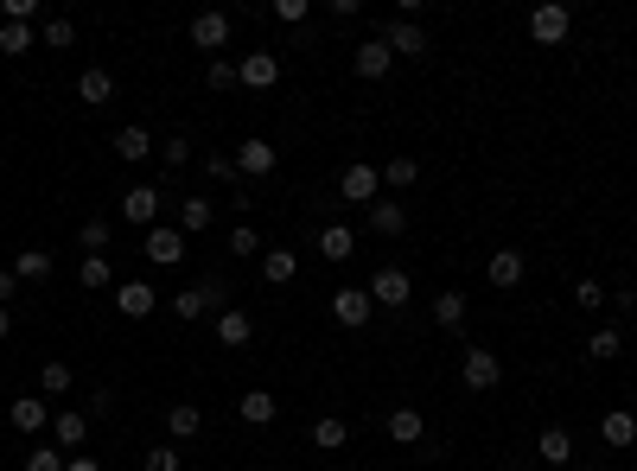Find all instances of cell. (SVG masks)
Masks as SVG:
<instances>
[{"instance_id":"681fc988","label":"cell","mask_w":637,"mask_h":471,"mask_svg":"<svg viewBox=\"0 0 637 471\" xmlns=\"http://www.w3.org/2000/svg\"><path fill=\"white\" fill-rule=\"evenodd\" d=\"M90 414H115V389H96L90 395Z\"/></svg>"},{"instance_id":"816d5d0a","label":"cell","mask_w":637,"mask_h":471,"mask_svg":"<svg viewBox=\"0 0 637 471\" xmlns=\"http://www.w3.org/2000/svg\"><path fill=\"white\" fill-rule=\"evenodd\" d=\"M7 331H13V306H0V338H7Z\"/></svg>"},{"instance_id":"4316f807","label":"cell","mask_w":637,"mask_h":471,"mask_svg":"<svg viewBox=\"0 0 637 471\" xmlns=\"http://www.w3.org/2000/svg\"><path fill=\"white\" fill-rule=\"evenodd\" d=\"M466 306H472L466 293H459V287H446L440 300H434V325H440V331H459V325H466Z\"/></svg>"},{"instance_id":"2e32d148","label":"cell","mask_w":637,"mask_h":471,"mask_svg":"<svg viewBox=\"0 0 637 471\" xmlns=\"http://www.w3.org/2000/svg\"><path fill=\"white\" fill-rule=\"evenodd\" d=\"M249 338H255V319H249L243 306H223L217 312V344H223V351H243Z\"/></svg>"},{"instance_id":"8fae6325","label":"cell","mask_w":637,"mask_h":471,"mask_svg":"<svg viewBox=\"0 0 637 471\" xmlns=\"http://www.w3.org/2000/svg\"><path fill=\"white\" fill-rule=\"evenodd\" d=\"M370 312H376V306H370V293H364V287H338V293H332V319H338L344 331H364V325H370Z\"/></svg>"},{"instance_id":"60d3db41","label":"cell","mask_w":637,"mask_h":471,"mask_svg":"<svg viewBox=\"0 0 637 471\" xmlns=\"http://www.w3.org/2000/svg\"><path fill=\"white\" fill-rule=\"evenodd\" d=\"M141 471H185V459H179V446L166 440V446H153L147 459H141Z\"/></svg>"},{"instance_id":"ab89813d","label":"cell","mask_w":637,"mask_h":471,"mask_svg":"<svg viewBox=\"0 0 637 471\" xmlns=\"http://www.w3.org/2000/svg\"><path fill=\"white\" fill-rule=\"evenodd\" d=\"M415 179H421V160H408V153H402V160H389V166H383V185H395V191H408Z\"/></svg>"},{"instance_id":"c3c4849f","label":"cell","mask_w":637,"mask_h":471,"mask_svg":"<svg viewBox=\"0 0 637 471\" xmlns=\"http://www.w3.org/2000/svg\"><path fill=\"white\" fill-rule=\"evenodd\" d=\"M13 293H20V274H13V268H0V306H7Z\"/></svg>"},{"instance_id":"7bdbcfd3","label":"cell","mask_w":637,"mask_h":471,"mask_svg":"<svg viewBox=\"0 0 637 471\" xmlns=\"http://www.w3.org/2000/svg\"><path fill=\"white\" fill-rule=\"evenodd\" d=\"M26 471H64V452L58 446H32L26 452Z\"/></svg>"},{"instance_id":"5bb4252c","label":"cell","mask_w":637,"mask_h":471,"mask_svg":"<svg viewBox=\"0 0 637 471\" xmlns=\"http://www.w3.org/2000/svg\"><path fill=\"white\" fill-rule=\"evenodd\" d=\"M115 312H122V319H153V312H160V293L147 281H122L115 287Z\"/></svg>"},{"instance_id":"d6a6232c","label":"cell","mask_w":637,"mask_h":471,"mask_svg":"<svg viewBox=\"0 0 637 471\" xmlns=\"http://www.w3.org/2000/svg\"><path fill=\"white\" fill-rule=\"evenodd\" d=\"M77 242H83V249H90V255H102V249H109V242H115V223H109V217H83Z\"/></svg>"},{"instance_id":"6da1fadb","label":"cell","mask_w":637,"mask_h":471,"mask_svg":"<svg viewBox=\"0 0 637 471\" xmlns=\"http://www.w3.org/2000/svg\"><path fill=\"white\" fill-rule=\"evenodd\" d=\"M166 306H172V319H185V325H192V319H204V312H223V306H230V293H223V281L211 274V281H198V287L172 293Z\"/></svg>"},{"instance_id":"30bf717a","label":"cell","mask_w":637,"mask_h":471,"mask_svg":"<svg viewBox=\"0 0 637 471\" xmlns=\"http://www.w3.org/2000/svg\"><path fill=\"white\" fill-rule=\"evenodd\" d=\"M389 64H395V51H389L383 39H376V32H370V39L351 51V71L364 77V83H383V77H389Z\"/></svg>"},{"instance_id":"9c48e42d","label":"cell","mask_w":637,"mask_h":471,"mask_svg":"<svg viewBox=\"0 0 637 471\" xmlns=\"http://www.w3.org/2000/svg\"><path fill=\"white\" fill-rule=\"evenodd\" d=\"M230 160H236V172H243V179H268V172H274V166H281V153H274V147L262 141V134H249V141H243V147H236V153H230Z\"/></svg>"},{"instance_id":"4dcf8cb0","label":"cell","mask_w":637,"mask_h":471,"mask_svg":"<svg viewBox=\"0 0 637 471\" xmlns=\"http://www.w3.org/2000/svg\"><path fill=\"white\" fill-rule=\"evenodd\" d=\"M211 198H179V230L185 236H198V230H211Z\"/></svg>"},{"instance_id":"44dd1931","label":"cell","mask_w":637,"mask_h":471,"mask_svg":"<svg viewBox=\"0 0 637 471\" xmlns=\"http://www.w3.org/2000/svg\"><path fill=\"white\" fill-rule=\"evenodd\" d=\"M536 459H542V465H574V433H567V427H542Z\"/></svg>"},{"instance_id":"ba28073f","label":"cell","mask_w":637,"mask_h":471,"mask_svg":"<svg viewBox=\"0 0 637 471\" xmlns=\"http://www.w3.org/2000/svg\"><path fill=\"white\" fill-rule=\"evenodd\" d=\"M567 32H574V13H567L561 0H548V7L529 13V39H536V45H561Z\"/></svg>"},{"instance_id":"ac0fdd59","label":"cell","mask_w":637,"mask_h":471,"mask_svg":"<svg viewBox=\"0 0 637 471\" xmlns=\"http://www.w3.org/2000/svg\"><path fill=\"white\" fill-rule=\"evenodd\" d=\"M485 274H491V287H523V274H529V261H523V249H497L491 261H485Z\"/></svg>"},{"instance_id":"5b68a950","label":"cell","mask_w":637,"mask_h":471,"mask_svg":"<svg viewBox=\"0 0 637 471\" xmlns=\"http://www.w3.org/2000/svg\"><path fill=\"white\" fill-rule=\"evenodd\" d=\"M141 255L153 261V268H179L185 261V230L179 223H153V230L141 236Z\"/></svg>"},{"instance_id":"3957f363","label":"cell","mask_w":637,"mask_h":471,"mask_svg":"<svg viewBox=\"0 0 637 471\" xmlns=\"http://www.w3.org/2000/svg\"><path fill=\"white\" fill-rule=\"evenodd\" d=\"M459 376H466L472 395H491L497 382H504V363H497V351H485V344H466V357H459Z\"/></svg>"},{"instance_id":"d6986e66","label":"cell","mask_w":637,"mask_h":471,"mask_svg":"<svg viewBox=\"0 0 637 471\" xmlns=\"http://www.w3.org/2000/svg\"><path fill=\"white\" fill-rule=\"evenodd\" d=\"M13 427L20 433H51V401L45 395H20L13 401Z\"/></svg>"},{"instance_id":"7c38bea8","label":"cell","mask_w":637,"mask_h":471,"mask_svg":"<svg viewBox=\"0 0 637 471\" xmlns=\"http://www.w3.org/2000/svg\"><path fill=\"white\" fill-rule=\"evenodd\" d=\"M236 77H243V90H274L281 83V51H249L236 64Z\"/></svg>"},{"instance_id":"f546056e","label":"cell","mask_w":637,"mask_h":471,"mask_svg":"<svg viewBox=\"0 0 637 471\" xmlns=\"http://www.w3.org/2000/svg\"><path fill=\"white\" fill-rule=\"evenodd\" d=\"M370 230H376V236H402V230H408V211H402V204H383V198H376V204H370Z\"/></svg>"},{"instance_id":"8d00e7d4","label":"cell","mask_w":637,"mask_h":471,"mask_svg":"<svg viewBox=\"0 0 637 471\" xmlns=\"http://www.w3.org/2000/svg\"><path fill=\"white\" fill-rule=\"evenodd\" d=\"M204 172H211L217 185H236V191H243V198H249V179H243V172H236V160H230V153H211V160H204Z\"/></svg>"},{"instance_id":"83f0119b","label":"cell","mask_w":637,"mask_h":471,"mask_svg":"<svg viewBox=\"0 0 637 471\" xmlns=\"http://www.w3.org/2000/svg\"><path fill=\"white\" fill-rule=\"evenodd\" d=\"M306 440H313L319 452H338L344 440H351V427H344V421H338V414H319V421H313V427H306Z\"/></svg>"},{"instance_id":"603a6c76","label":"cell","mask_w":637,"mask_h":471,"mask_svg":"<svg viewBox=\"0 0 637 471\" xmlns=\"http://www.w3.org/2000/svg\"><path fill=\"white\" fill-rule=\"evenodd\" d=\"M319 255H325V261H351V255H357V230L325 223V230H319Z\"/></svg>"},{"instance_id":"f35d334b","label":"cell","mask_w":637,"mask_h":471,"mask_svg":"<svg viewBox=\"0 0 637 471\" xmlns=\"http://www.w3.org/2000/svg\"><path fill=\"white\" fill-rule=\"evenodd\" d=\"M77 281H83V287H90V293H96V287H109V281H115V268H109V255H83V268H77Z\"/></svg>"},{"instance_id":"ee69618b","label":"cell","mask_w":637,"mask_h":471,"mask_svg":"<svg viewBox=\"0 0 637 471\" xmlns=\"http://www.w3.org/2000/svg\"><path fill=\"white\" fill-rule=\"evenodd\" d=\"M230 255H262V236H255L249 223H236V230H230Z\"/></svg>"},{"instance_id":"bcb514c9","label":"cell","mask_w":637,"mask_h":471,"mask_svg":"<svg viewBox=\"0 0 637 471\" xmlns=\"http://www.w3.org/2000/svg\"><path fill=\"white\" fill-rule=\"evenodd\" d=\"M160 160H166V166H185V160H192V141H185V134H172V141L160 147Z\"/></svg>"},{"instance_id":"e575fe53","label":"cell","mask_w":637,"mask_h":471,"mask_svg":"<svg viewBox=\"0 0 637 471\" xmlns=\"http://www.w3.org/2000/svg\"><path fill=\"white\" fill-rule=\"evenodd\" d=\"M618 351H625V331H612V325H606V331H593V338H587V357H593V363H612Z\"/></svg>"},{"instance_id":"836d02e7","label":"cell","mask_w":637,"mask_h":471,"mask_svg":"<svg viewBox=\"0 0 637 471\" xmlns=\"http://www.w3.org/2000/svg\"><path fill=\"white\" fill-rule=\"evenodd\" d=\"M13 274H20V281H45V274H51V249H20V255H13Z\"/></svg>"},{"instance_id":"b9f144b4","label":"cell","mask_w":637,"mask_h":471,"mask_svg":"<svg viewBox=\"0 0 637 471\" xmlns=\"http://www.w3.org/2000/svg\"><path fill=\"white\" fill-rule=\"evenodd\" d=\"M0 51H7V58H26V51H32V26H0Z\"/></svg>"},{"instance_id":"7a4b0ae2","label":"cell","mask_w":637,"mask_h":471,"mask_svg":"<svg viewBox=\"0 0 637 471\" xmlns=\"http://www.w3.org/2000/svg\"><path fill=\"white\" fill-rule=\"evenodd\" d=\"M338 198H344V204H364V211H370V204L383 198V166H370V160L344 166V172H338Z\"/></svg>"},{"instance_id":"1f68e13d","label":"cell","mask_w":637,"mask_h":471,"mask_svg":"<svg viewBox=\"0 0 637 471\" xmlns=\"http://www.w3.org/2000/svg\"><path fill=\"white\" fill-rule=\"evenodd\" d=\"M71 363L64 357H51V363H39V395H71Z\"/></svg>"},{"instance_id":"d590c367","label":"cell","mask_w":637,"mask_h":471,"mask_svg":"<svg viewBox=\"0 0 637 471\" xmlns=\"http://www.w3.org/2000/svg\"><path fill=\"white\" fill-rule=\"evenodd\" d=\"M39 39H45L51 51H71V45H77V26H71V20H64V13H51V20L39 26Z\"/></svg>"},{"instance_id":"9a60e30c","label":"cell","mask_w":637,"mask_h":471,"mask_svg":"<svg viewBox=\"0 0 637 471\" xmlns=\"http://www.w3.org/2000/svg\"><path fill=\"white\" fill-rule=\"evenodd\" d=\"M83 440H90V414H77V408L51 414V446H58V452H77Z\"/></svg>"},{"instance_id":"7402d4cb","label":"cell","mask_w":637,"mask_h":471,"mask_svg":"<svg viewBox=\"0 0 637 471\" xmlns=\"http://www.w3.org/2000/svg\"><path fill=\"white\" fill-rule=\"evenodd\" d=\"M77 102H90V109H102V102H115V77L102 71V64H90V71L77 77Z\"/></svg>"},{"instance_id":"e0dca14e","label":"cell","mask_w":637,"mask_h":471,"mask_svg":"<svg viewBox=\"0 0 637 471\" xmlns=\"http://www.w3.org/2000/svg\"><path fill=\"white\" fill-rule=\"evenodd\" d=\"M599 440L612 452H631L637 446V414L631 408H606V421H599Z\"/></svg>"},{"instance_id":"4fadbf2b","label":"cell","mask_w":637,"mask_h":471,"mask_svg":"<svg viewBox=\"0 0 637 471\" xmlns=\"http://www.w3.org/2000/svg\"><path fill=\"white\" fill-rule=\"evenodd\" d=\"M230 32H236V20H230V13H217V7H211V13H198V20H192V45H198V51H211V58H217V51L230 45Z\"/></svg>"},{"instance_id":"ffe728a7","label":"cell","mask_w":637,"mask_h":471,"mask_svg":"<svg viewBox=\"0 0 637 471\" xmlns=\"http://www.w3.org/2000/svg\"><path fill=\"white\" fill-rule=\"evenodd\" d=\"M389 440H395V446H421V440H427L421 408H389Z\"/></svg>"},{"instance_id":"f5cc1de1","label":"cell","mask_w":637,"mask_h":471,"mask_svg":"<svg viewBox=\"0 0 637 471\" xmlns=\"http://www.w3.org/2000/svg\"><path fill=\"white\" fill-rule=\"evenodd\" d=\"M631 414H637V408H631Z\"/></svg>"},{"instance_id":"277c9868","label":"cell","mask_w":637,"mask_h":471,"mask_svg":"<svg viewBox=\"0 0 637 471\" xmlns=\"http://www.w3.org/2000/svg\"><path fill=\"white\" fill-rule=\"evenodd\" d=\"M376 39H383L395 58H415V64H427V51H434V45H427V32H421V20H402V13H395Z\"/></svg>"},{"instance_id":"d4e9b609","label":"cell","mask_w":637,"mask_h":471,"mask_svg":"<svg viewBox=\"0 0 637 471\" xmlns=\"http://www.w3.org/2000/svg\"><path fill=\"white\" fill-rule=\"evenodd\" d=\"M115 160H128V166L153 160V134L147 128H122V134H115Z\"/></svg>"},{"instance_id":"cb8c5ba5","label":"cell","mask_w":637,"mask_h":471,"mask_svg":"<svg viewBox=\"0 0 637 471\" xmlns=\"http://www.w3.org/2000/svg\"><path fill=\"white\" fill-rule=\"evenodd\" d=\"M198 427H204V408H192V401H172V408H166V433H172V440H198Z\"/></svg>"},{"instance_id":"f907efd6","label":"cell","mask_w":637,"mask_h":471,"mask_svg":"<svg viewBox=\"0 0 637 471\" xmlns=\"http://www.w3.org/2000/svg\"><path fill=\"white\" fill-rule=\"evenodd\" d=\"M64 471H102L96 459H64Z\"/></svg>"},{"instance_id":"7dc6e473","label":"cell","mask_w":637,"mask_h":471,"mask_svg":"<svg viewBox=\"0 0 637 471\" xmlns=\"http://www.w3.org/2000/svg\"><path fill=\"white\" fill-rule=\"evenodd\" d=\"M599 300H606V287H599V281H574V306H599Z\"/></svg>"},{"instance_id":"f6af8a7d","label":"cell","mask_w":637,"mask_h":471,"mask_svg":"<svg viewBox=\"0 0 637 471\" xmlns=\"http://www.w3.org/2000/svg\"><path fill=\"white\" fill-rule=\"evenodd\" d=\"M306 13H313L306 0H274V20L281 26H306Z\"/></svg>"},{"instance_id":"484cf974","label":"cell","mask_w":637,"mask_h":471,"mask_svg":"<svg viewBox=\"0 0 637 471\" xmlns=\"http://www.w3.org/2000/svg\"><path fill=\"white\" fill-rule=\"evenodd\" d=\"M294 274H300V255H294V249H268V255H262V281H268V287H287Z\"/></svg>"},{"instance_id":"f1b7e54d","label":"cell","mask_w":637,"mask_h":471,"mask_svg":"<svg viewBox=\"0 0 637 471\" xmlns=\"http://www.w3.org/2000/svg\"><path fill=\"white\" fill-rule=\"evenodd\" d=\"M236 414H243L249 427H274V414H281V408H274V395H268V389H249L243 401H236Z\"/></svg>"},{"instance_id":"8992f818","label":"cell","mask_w":637,"mask_h":471,"mask_svg":"<svg viewBox=\"0 0 637 471\" xmlns=\"http://www.w3.org/2000/svg\"><path fill=\"white\" fill-rule=\"evenodd\" d=\"M160 211H166V191H160V185H134V191H122V223H134V230H153V223H160Z\"/></svg>"},{"instance_id":"52a82bcc","label":"cell","mask_w":637,"mask_h":471,"mask_svg":"<svg viewBox=\"0 0 637 471\" xmlns=\"http://www.w3.org/2000/svg\"><path fill=\"white\" fill-rule=\"evenodd\" d=\"M364 293H370V306H408L415 300V281H408V268H376Z\"/></svg>"},{"instance_id":"74e56055","label":"cell","mask_w":637,"mask_h":471,"mask_svg":"<svg viewBox=\"0 0 637 471\" xmlns=\"http://www.w3.org/2000/svg\"><path fill=\"white\" fill-rule=\"evenodd\" d=\"M204 83H211L217 96H223V90H243V77H236V64H230V58H211V64H204Z\"/></svg>"}]
</instances>
